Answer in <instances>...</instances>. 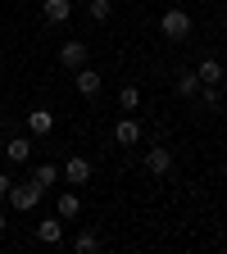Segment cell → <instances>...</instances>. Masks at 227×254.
I'll return each instance as SVG.
<instances>
[{
    "mask_svg": "<svg viewBox=\"0 0 227 254\" xmlns=\"http://www.w3.org/2000/svg\"><path fill=\"white\" fill-rule=\"evenodd\" d=\"M159 32H164L168 41H186V37H191V14L177 9V5L164 9V18H159Z\"/></svg>",
    "mask_w": 227,
    "mask_h": 254,
    "instance_id": "cell-1",
    "label": "cell"
},
{
    "mask_svg": "<svg viewBox=\"0 0 227 254\" xmlns=\"http://www.w3.org/2000/svg\"><path fill=\"white\" fill-rule=\"evenodd\" d=\"M41 195H46V190H41L37 182H14L5 200H9V204H14L18 213H27V209H37V204H41Z\"/></svg>",
    "mask_w": 227,
    "mask_h": 254,
    "instance_id": "cell-2",
    "label": "cell"
},
{
    "mask_svg": "<svg viewBox=\"0 0 227 254\" xmlns=\"http://www.w3.org/2000/svg\"><path fill=\"white\" fill-rule=\"evenodd\" d=\"M146 173L150 177H168L173 173V150L168 145H150L146 150Z\"/></svg>",
    "mask_w": 227,
    "mask_h": 254,
    "instance_id": "cell-3",
    "label": "cell"
},
{
    "mask_svg": "<svg viewBox=\"0 0 227 254\" xmlns=\"http://www.w3.org/2000/svg\"><path fill=\"white\" fill-rule=\"evenodd\" d=\"M59 177L69 182V186H86V182H91V159H82V154H73V159H64V168H59Z\"/></svg>",
    "mask_w": 227,
    "mask_h": 254,
    "instance_id": "cell-4",
    "label": "cell"
},
{
    "mask_svg": "<svg viewBox=\"0 0 227 254\" xmlns=\"http://www.w3.org/2000/svg\"><path fill=\"white\" fill-rule=\"evenodd\" d=\"M86 55H91L86 41H64V46H59V64H64V68H82Z\"/></svg>",
    "mask_w": 227,
    "mask_h": 254,
    "instance_id": "cell-5",
    "label": "cell"
},
{
    "mask_svg": "<svg viewBox=\"0 0 227 254\" xmlns=\"http://www.w3.org/2000/svg\"><path fill=\"white\" fill-rule=\"evenodd\" d=\"M196 77H200V86H218V82H223V59L205 55V59L196 64Z\"/></svg>",
    "mask_w": 227,
    "mask_h": 254,
    "instance_id": "cell-6",
    "label": "cell"
},
{
    "mask_svg": "<svg viewBox=\"0 0 227 254\" xmlns=\"http://www.w3.org/2000/svg\"><path fill=\"white\" fill-rule=\"evenodd\" d=\"M55 132V114L50 109H32L27 114V136H50Z\"/></svg>",
    "mask_w": 227,
    "mask_h": 254,
    "instance_id": "cell-7",
    "label": "cell"
},
{
    "mask_svg": "<svg viewBox=\"0 0 227 254\" xmlns=\"http://www.w3.org/2000/svg\"><path fill=\"white\" fill-rule=\"evenodd\" d=\"M41 18L46 23H69L73 18V0H41Z\"/></svg>",
    "mask_w": 227,
    "mask_h": 254,
    "instance_id": "cell-8",
    "label": "cell"
},
{
    "mask_svg": "<svg viewBox=\"0 0 227 254\" xmlns=\"http://www.w3.org/2000/svg\"><path fill=\"white\" fill-rule=\"evenodd\" d=\"M32 154H37V145H32V136H14V141L5 145V159H9V164H27Z\"/></svg>",
    "mask_w": 227,
    "mask_h": 254,
    "instance_id": "cell-9",
    "label": "cell"
},
{
    "mask_svg": "<svg viewBox=\"0 0 227 254\" xmlns=\"http://www.w3.org/2000/svg\"><path fill=\"white\" fill-rule=\"evenodd\" d=\"M37 241H46V245H59V241H64V218H59V213L37 222Z\"/></svg>",
    "mask_w": 227,
    "mask_h": 254,
    "instance_id": "cell-10",
    "label": "cell"
},
{
    "mask_svg": "<svg viewBox=\"0 0 227 254\" xmlns=\"http://www.w3.org/2000/svg\"><path fill=\"white\" fill-rule=\"evenodd\" d=\"M114 141L132 150V145L141 141V123H137V118H118V127H114Z\"/></svg>",
    "mask_w": 227,
    "mask_h": 254,
    "instance_id": "cell-11",
    "label": "cell"
},
{
    "mask_svg": "<svg viewBox=\"0 0 227 254\" xmlns=\"http://www.w3.org/2000/svg\"><path fill=\"white\" fill-rule=\"evenodd\" d=\"M173 86H177V95H186V100H191V95L200 91V77H196V68H177V73H173Z\"/></svg>",
    "mask_w": 227,
    "mask_h": 254,
    "instance_id": "cell-12",
    "label": "cell"
},
{
    "mask_svg": "<svg viewBox=\"0 0 227 254\" xmlns=\"http://www.w3.org/2000/svg\"><path fill=\"white\" fill-rule=\"evenodd\" d=\"M73 73H77L73 82H77L82 95H100V73H95V68H86V64H82V68H73Z\"/></svg>",
    "mask_w": 227,
    "mask_h": 254,
    "instance_id": "cell-13",
    "label": "cell"
},
{
    "mask_svg": "<svg viewBox=\"0 0 227 254\" xmlns=\"http://www.w3.org/2000/svg\"><path fill=\"white\" fill-rule=\"evenodd\" d=\"M55 213H59L64 222H73V218L82 213V200L73 195V190H59V204H55Z\"/></svg>",
    "mask_w": 227,
    "mask_h": 254,
    "instance_id": "cell-14",
    "label": "cell"
},
{
    "mask_svg": "<svg viewBox=\"0 0 227 254\" xmlns=\"http://www.w3.org/2000/svg\"><path fill=\"white\" fill-rule=\"evenodd\" d=\"M32 182H37L41 190L55 186V182H59V164H37V168H32Z\"/></svg>",
    "mask_w": 227,
    "mask_h": 254,
    "instance_id": "cell-15",
    "label": "cell"
},
{
    "mask_svg": "<svg viewBox=\"0 0 227 254\" xmlns=\"http://www.w3.org/2000/svg\"><path fill=\"white\" fill-rule=\"evenodd\" d=\"M86 14H91L95 23H105V18L114 14V0H86Z\"/></svg>",
    "mask_w": 227,
    "mask_h": 254,
    "instance_id": "cell-16",
    "label": "cell"
},
{
    "mask_svg": "<svg viewBox=\"0 0 227 254\" xmlns=\"http://www.w3.org/2000/svg\"><path fill=\"white\" fill-rule=\"evenodd\" d=\"M196 95H200V105H205L209 114H214V109H223V95H218V86H200Z\"/></svg>",
    "mask_w": 227,
    "mask_h": 254,
    "instance_id": "cell-17",
    "label": "cell"
},
{
    "mask_svg": "<svg viewBox=\"0 0 227 254\" xmlns=\"http://www.w3.org/2000/svg\"><path fill=\"white\" fill-rule=\"evenodd\" d=\"M73 250H77V254H95V250H100V236H95V232H82V236L73 241Z\"/></svg>",
    "mask_w": 227,
    "mask_h": 254,
    "instance_id": "cell-18",
    "label": "cell"
},
{
    "mask_svg": "<svg viewBox=\"0 0 227 254\" xmlns=\"http://www.w3.org/2000/svg\"><path fill=\"white\" fill-rule=\"evenodd\" d=\"M118 105H123V109H137V105H141V86H132V82H127V86L118 91Z\"/></svg>",
    "mask_w": 227,
    "mask_h": 254,
    "instance_id": "cell-19",
    "label": "cell"
},
{
    "mask_svg": "<svg viewBox=\"0 0 227 254\" xmlns=\"http://www.w3.org/2000/svg\"><path fill=\"white\" fill-rule=\"evenodd\" d=\"M9 186H14V177H9V173H0V200L9 195Z\"/></svg>",
    "mask_w": 227,
    "mask_h": 254,
    "instance_id": "cell-20",
    "label": "cell"
},
{
    "mask_svg": "<svg viewBox=\"0 0 227 254\" xmlns=\"http://www.w3.org/2000/svg\"><path fill=\"white\" fill-rule=\"evenodd\" d=\"M0 236H5V213H0Z\"/></svg>",
    "mask_w": 227,
    "mask_h": 254,
    "instance_id": "cell-21",
    "label": "cell"
},
{
    "mask_svg": "<svg viewBox=\"0 0 227 254\" xmlns=\"http://www.w3.org/2000/svg\"><path fill=\"white\" fill-rule=\"evenodd\" d=\"M223 18H227V0H223Z\"/></svg>",
    "mask_w": 227,
    "mask_h": 254,
    "instance_id": "cell-22",
    "label": "cell"
},
{
    "mask_svg": "<svg viewBox=\"0 0 227 254\" xmlns=\"http://www.w3.org/2000/svg\"><path fill=\"white\" fill-rule=\"evenodd\" d=\"M150 5H164V0H150Z\"/></svg>",
    "mask_w": 227,
    "mask_h": 254,
    "instance_id": "cell-23",
    "label": "cell"
},
{
    "mask_svg": "<svg viewBox=\"0 0 227 254\" xmlns=\"http://www.w3.org/2000/svg\"><path fill=\"white\" fill-rule=\"evenodd\" d=\"M223 200H227V195H223Z\"/></svg>",
    "mask_w": 227,
    "mask_h": 254,
    "instance_id": "cell-24",
    "label": "cell"
}]
</instances>
